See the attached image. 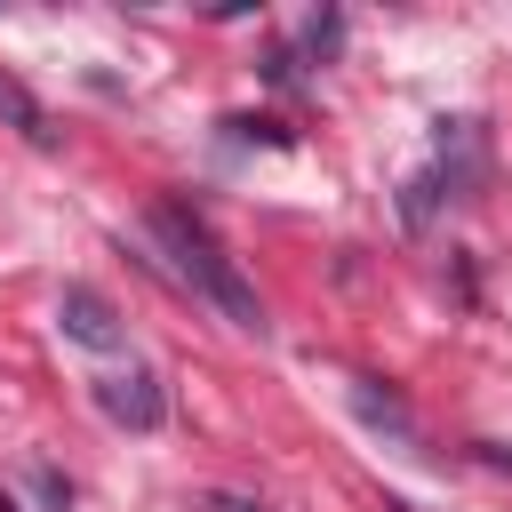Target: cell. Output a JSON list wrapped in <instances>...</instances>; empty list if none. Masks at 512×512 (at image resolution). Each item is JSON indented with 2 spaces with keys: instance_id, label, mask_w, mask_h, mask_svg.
<instances>
[{
  "instance_id": "obj_1",
  "label": "cell",
  "mask_w": 512,
  "mask_h": 512,
  "mask_svg": "<svg viewBox=\"0 0 512 512\" xmlns=\"http://www.w3.org/2000/svg\"><path fill=\"white\" fill-rule=\"evenodd\" d=\"M152 240L176 256V280H184L192 296H208L232 328L264 336V304H256V288H248V272L224 256V240L200 224V208H184V200H152Z\"/></svg>"
},
{
  "instance_id": "obj_2",
  "label": "cell",
  "mask_w": 512,
  "mask_h": 512,
  "mask_svg": "<svg viewBox=\"0 0 512 512\" xmlns=\"http://www.w3.org/2000/svg\"><path fill=\"white\" fill-rule=\"evenodd\" d=\"M96 408H104L112 424H128V432H160V424H168V392H160V376H152V368L96 376Z\"/></svg>"
},
{
  "instance_id": "obj_3",
  "label": "cell",
  "mask_w": 512,
  "mask_h": 512,
  "mask_svg": "<svg viewBox=\"0 0 512 512\" xmlns=\"http://www.w3.org/2000/svg\"><path fill=\"white\" fill-rule=\"evenodd\" d=\"M56 320H64V336L88 344V352H112V344H120V320H112V304H104L96 288H64Z\"/></svg>"
},
{
  "instance_id": "obj_4",
  "label": "cell",
  "mask_w": 512,
  "mask_h": 512,
  "mask_svg": "<svg viewBox=\"0 0 512 512\" xmlns=\"http://www.w3.org/2000/svg\"><path fill=\"white\" fill-rule=\"evenodd\" d=\"M0 120H16V128H24V144H56V120H48V112H40V96H32L24 80H8V72H0Z\"/></svg>"
},
{
  "instance_id": "obj_5",
  "label": "cell",
  "mask_w": 512,
  "mask_h": 512,
  "mask_svg": "<svg viewBox=\"0 0 512 512\" xmlns=\"http://www.w3.org/2000/svg\"><path fill=\"white\" fill-rule=\"evenodd\" d=\"M352 400H360V416H368V424H392V432H408V408H400L392 392H376V384H360Z\"/></svg>"
},
{
  "instance_id": "obj_6",
  "label": "cell",
  "mask_w": 512,
  "mask_h": 512,
  "mask_svg": "<svg viewBox=\"0 0 512 512\" xmlns=\"http://www.w3.org/2000/svg\"><path fill=\"white\" fill-rule=\"evenodd\" d=\"M224 128H232L240 144H296V136L280 128V120H224Z\"/></svg>"
},
{
  "instance_id": "obj_7",
  "label": "cell",
  "mask_w": 512,
  "mask_h": 512,
  "mask_svg": "<svg viewBox=\"0 0 512 512\" xmlns=\"http://www.w3.org/2000/svg\"><path fill=\"white\" fill-rule=\"evenodd\" d=\"M304 40H312V56H328V48L344 40V24H336V16H312V24H304Z\"/></svg>"
},
{
  "instance_id": "obj_8",
  "label": "cell",
  "mask_w": 512,
  "mask_h": 512,
  "mask_svg": "<svg viewBox=\"0 0 512 512\" xmlns=\"http://www.w3.org/2000/svg\"><path fill=\"white\" fill-rule=\"evenodd\" d=\"M200 512H264V504H248V496H208Z\"/></svg>"
}]
</instances>
